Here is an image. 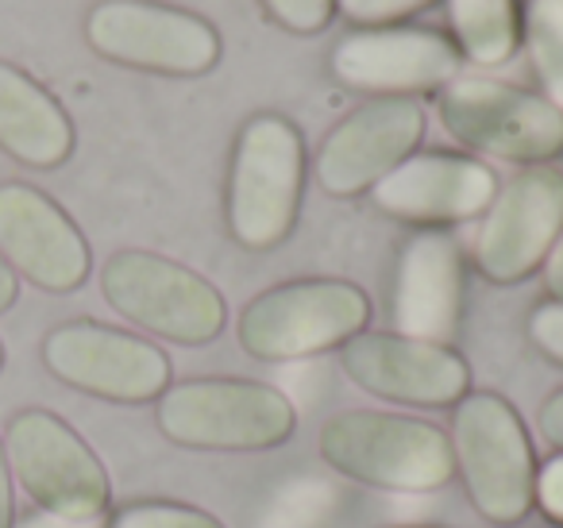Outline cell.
<instances>
[{"mask_svg": "<svg viewBox=\"0 0 563 528\" xmlns=\"http://www.w3.org/2000/svg\"><path fill=\"white\" fill-rule=\"evenodd\" d=\"M306 140L282 112L243 120L228 158L224 220L240 248L271 251L294 232L306 194Z\"/></svg>", "mask_w": 563, "mask_h": 528, "instance_id": "1", "label": "cell"}, {"mask_svg": "<svg viewBox=\"0 0 563 528\" xmlns=\"http://www.w3.org/2000/svg\"><path fill=\"white\" fill-rule=\"evenodd\" d=\"M452 463L471 505L490 525H517L537 505V455L521 413L494 389H467L452 405Z\"/></svg>", "mask_w": 563, "mask_h": 528, "instance_id": "2", "label": "cell"}, {"mask_svg": "<svg viewBox=\"0 0 563 528\" xmlns=\"http://www.w3.org/2000/svg\"><path fill=\"white\" fill-rule=\"evenodd\" d=\"M317 448L332 471L371 490L432 494L455 479L448 432L401 413H336L332 420H324Z\"/></svg>", "mask_w": 563, "mask_h": 528, "instance_id": "3", "label": "cell"}, {"mask_svg": "<svg viewBox=\"0 0 563 528\" xmlns=\"http://www.w3.org/2000/svg\"><path fill=\"white\" fill-rule=\"evenodd\" d=\"M155 425L178 448L266 451L298 428V409L278 386L251 378L170 382L155 402Z\"/></svg>", "mask_w": 563, "mask_h": 528, "instance_id": "4", "label": "cell"}, {"mask_svg": "<svg viewBox=\"0 0 563 528\" xmlns=\"http://www.w3.org/2000/svg\"><path fill=\"white\" fill-rule=\"evenodd\" d=\"M371 297L347 278H294L263 289L243 305L235 340L251 359L294 363L340 351L367 332Z\"/></svg>", "mask_w": 563, "mask_h": 528, "instance_id": "5", "label": "cell"}, {"mask_svg": "<svg viewBox=\"0 0 563 528\" xmlns=\"http://www.w3.org/2000/svg\"><path fill=\"white\" fill-rule=\"evenodd\" d=\"M101 294L117 317L158 340L201 348L228 324V305L205 274L155 251L124 248L104 258Z\"/></svg>", "mask_w": 563, "mask_h": 528, "instance_id": "6", "label": "cell"}, {"mask_svg": "<svg viewBox=\"0 0 563 528\" xmlns=\"http://www.w3.org/2000/svg\"><path fill=\"white\" fill-rule=\"evenodd\" d=\"M437 117L455 143L498 163L544 166L563 155V112L521 86L455 78L437 94Z\"/></svg>", "mask_w": 563, "mask_h": 528, "instance_id": "7", "label": "cell"}, {"mask_svg": "<svg viewBox=\"0 0 563 528\" xmlns=\"http://www.w3.org/2000/svg\"><path fill=\"white\" fill-rule=\"evenodd\" d=\"M12 479L43 513L66 520H104L112 482L97 451L51 409H20L4 428Z\"/></svg>", "mask_w": 563, "mask_h": 528, "instance_id": "8", "label": "cell"}, {"mask_svg": "<svg viewBox=\"0 0 563 528\" xmlns=\"http://www.w3.org/2000/svg\"><path fill=\"white\" fill-rule=\"evenodd\" d=\"M86 43L104 63L163 78H197L220 63L217 28L158 0H97L86 16Z\"/></svg>", "mask_w": 563, "mask_h": 528, "instance_id": "9", "label": "cell"}, {"mask_svg": "<svg viewBox=\"0 0 563 528\" xmlns=\"http://www.w3.org/2000/svg\"><path fill=\"white\" fill-rule=\"evenodd\" d=\"M43 366L63 386L117 405L158 402L170 386L163 348L101 320H66L43 336Z\"/></svg>", "mask_w": 563, "mask_h": 528, "instance_id": "10", "label": "cell"}, {"mask_svg": "<svg viewBox=\"0 0 563 528\" xmlns=\"http://www.w3.org/2000/svg\"><path fill=\"white\" fill-rule=\"evenodd\" d=\"M563 232V170L521 166L498 186L475 232V266L494 286H517L544 266Z\"/></svg>", "mask_w": 563, "mask_h": 528, "instance_id": "11", "label": "cell"}, {"mask_svg": "<svg viewBox=\"0 0 563 528\" xmlns=\"http://www.w3.org/2000/svg\"><path fill=\"white\" fill-rule=\"evenodd\" d=\"M424 140V109L413 97H371L321 140L313 178L329 197L371 194Z\"/></svg>", "mask_w": 563, "mask_h": 528, "instance_id": "12", "label": "cell"}, {"mask_svg": "<svg viewBox=\"0 0 563 528\" xmlns=\"http://www.w3.org/2000/svg\"><path fill=\"white\" fill-rule=\"evenodd\" d=\"M460 51L429 28H355L332 47V78L355 94L413 97L440 94L460 78Z\"/></svg>", "mask_w": 563, "mask_h": 528, "instance_id": "13", "label": "cell"}, {"mask_svg": "<svg viewBox=\"0 0 563 528\" xmlns=\"http://www.w3.org/2000/svg\"><path fill=\"white\" fill-rule=\"evenodd\" d=\"M340 371L363 394L417 409H444L471 389V371L448 343L401 332H360L340 348Z\"/></svg>", "mask_w": 563, "mask_h": 528, "instance_id": "14", "label": "cell"}, {"mask_svg": "<svg viewBox=\"0 0 563 528\" xmlns=\"http://www.w3.org/2000/svg\"><path fill=\"white\" fill-rule=\"evenodd\" d=\"M0 258L47 294H74L93 271V251L74 217L27 182H0Z\"/></svg>", "mask_w": 563, "mask_h": 528, "instance_id": "15", "label": "cell"}, {"mask_svg": "<svg viewBox=\"0 0 563 528\" xmlns=\"http://www.w3.org/2000/svg\"><path fill=\"white\" fill-rule=\"evenodd\" d=\"M494 194H498V174L475 155L417 151L371 189V201L401 224L448 228L483 217Z\"/></svg>", "mask_w": 563, "mask_h": 528, "instance_id": "16", "label": "cell"}, {"mask_svg": "<svg viewBox=\"0 0 563 528\" xmlns=\"http://www.w3.org/2000/svg\"><path fill=\"white\" fill-rule=\"evenodd\" d=\"M394 332L452 343L463 317V255L444 228L409 235L394 274Z\"/></svg>", "mask_w": 563, "mask_h": 528, "instance_id": "17", "label": "cell"}, {"mask_svg": "<svg viewBox=\"0 0 563 528\" xmlns=\"http://www.w3.org/2000/svg\"><path fill=\"white\" fill-rule=\"evenodd\" d=\"M0 151L32 170H55L74 155V120L27 70L0 63Z\"/></svg>", "mask_w": 563, "mask_h": 528, "instance_id": "18", "label": "cell"}, {"mask_svg": "<svg viewBox=\"0 0 563 528\" xmlns=\"http://www.w3.org/2000/svg\"><path fill=\"white\" fill-rule=\"evenodd\" d=\"M452 43L475 66H501L521 43L517 0H448Z\"/></svg>", "mask_w": 563, "mask_h": 528, "instance_id": "19", "label": "cell"}, {"mask_svg": "<svg viewBox=\"0 0 563 528\" xmlns=\"http://www.w3.org/2000/svg\"><path fill=\"white\" fill-rule=\"evenodd\" d=\"M521 43L540 81V97L563 112V0H525Z\"/></svg>", "mask_w": 563, "mask_h": 528, "instance_id": "20", "label": "cell"}, {"mask_svg": "<svg viewBox=\"0 0 563 528\" xmlns=\"http://www.w3.org/2000/svg\"><path fill=\"white\" fill-rule=\"evenodd\" d=\"M332 509L329 482L298 479L282 490L263 517V528H321Z\"/></svg>", "mask_w": 563, "mask_h": 528, "instance_id": "21", "label": "cell"}, {"mask_svg": "<svg viewBox=\"0 0 563 528\" xmlns=\"http://www.w3.org/2000/svg\"><path fill=\"white\" fill-rule=\"evenodd\" d=\"M104 528H228V525L220 517H212L209 509H197V505L135 502L112 513Z\"/></svg>", "mask_w": 563, "mask_h": 528, "instance_id": "22", "label": "cell"}, {"mask_svg": "<svg viewBox=\"0 0 563 528\" xmlns=\"http://www.w3.org/2000/svg\"><path fill=\"white\" fill-rule=\"evenodd\" d=\"M432 4L437 0H336V12L355 28H394Z\"/></svg>", "mask_w": 563, "mask_h": 528, "instance_id": "23", "label": "cell"}, {"mask_svg": "<svg viewBox=\"0 0 563 528\" xmlns=\"http://www.w3.org/2000/svg\"><path fill=\"white\" fill-rule=\"evenodd\" d=\"M258 4L274 24L294 35H317L321 28H329L336 12V0H258Z\"/></svg>", "mask_w": 563, "mask_h": 528, "instance_id": "24", "label": "cell"}, {"mask_svg": "<svg viewBox=\"0 0 563 528\" xmlns=\"http://www.w3.org/2000/svg\"><path fill=\"white\" fill-rule=\"evenodd\" d=\"M529 340L544 359L563 366V301H540L529 312Z\"/></svg>", "mask_w": 563, "mask_h": 528, "instance_id": "25", "label": "cell"}, {"mask_svg": "<svg viewBox=\"0 0 563 528\" xmlns=\"http://www.w3.org/2000/svg\"><path fill=\"white\" fill-rule=\"evenodd\" d=\"M537 509L552 525H563V451H555L544 466H537Z\"/></svg>", "mask_w": 563, "mask_h": 528, "instance_id": "26", "label": "cell"}, {"mask_svg": "<svg viewBox=\"0 0 563 528\" xmlns=\"http://www.w3.org/2000/svg\"><path fill=\"white\" fill-rule=\"evenodd\" d=\"M537 432L544 436L555 451H563V389H555L537 409Z\"/></svg>", "mask_w": 563, "mask_h": 528, "instance_id": "27", "label": "cell"}, {"mask_svg": "<svg viewBox=\"0 0 563 528\" xmlns=\"http://www.w3.org/2000/svg\"><path fill=\"white\" fill-rule=\"evenodd\" d=\"M540 278H544V289L552 301H563V232L555 235L552 251H548L544 266H540Z\"/></svg>", "mask_w": 563, "mask_h": 528, "instance_id": "28", "label": "cell"}, {"mask_svg": "<svg viewBox=\"0 0 563 528\" xmlns=\"http://www.w3.org/2000/svg\"><path fill=\"white\" fill-rule=\"evenodd\" d=\"M12 466L4 455V440H0V528H16V505H12Z\"/></svg>", "mask_w": 563, "mask_h": 528, "instance_id": "29", "label": "cell"}, {"mask_svg": "<svg viewBox=\"0 0 563 528\" xmlns=\"http://www.w3.org/2000/svg\"><path fill=\"white\" fill-rule=\"evenodd\" d=\"M20 528H104V520H66V517H55V513H43L32 520H24Z\"/></svg>", "mask_w": 563, "mask_h": 528, "instance_id": "30", "label": "cell"}, {"mask_svg": "<svg viewBox=\"0 0 563 528\" xmlns=\"http://www.w3.org/2000/svg\"><path fill=\"white\" fill-rule=\"evenodd\" d=\"M20 297V278L12 274V266L0 258V312H9Z\"/></svg>", "mask_w": 563, "mask_h": 528, "instance_id": "31", "label": "cell"}, {"mask_svg": "<svg viewBox=\"0 0 563 528\" xmlns=\"http://www.w3.org/2000/svg\"><path fill=\"white\" fill-rule=\"evenodd\" d=\"M0 371H4V340H0Z\"/></svg>", "mask_w": 563, "mask_h": 528, "instance_id": "32", "label": "cell"}, {"mask_svg": "<svg viewBox=\"0 0 563 528\" xmlns=\"http://www.w3.org/2000/svg\"><path fill=\"white\" fill-rule=\"evenodd\" d=\"M390 528H429V525H390Z\"/></svg>", "mask_w": 563, "mask_h": 528, "instance_id": "33", "label": "cell"}]
</instances>
